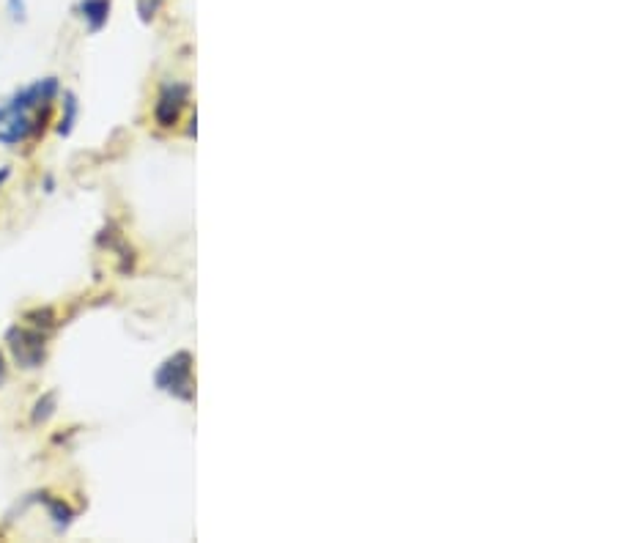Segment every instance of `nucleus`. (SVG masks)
Masks as SVG:
<instances>
[{"instance_id":"1","label":"nucleus","mask_w":617,"mask_h":543,"mask_svg":"<svg viewBox=\"0 0 617 543\" xmlns=\"http://www.w3.org/2000/svg\"><path fill=\"white\" fill-rule=\"evenodd\" d=\"M154 385L162 393H170L179 401H192L195 387H192V357H190V352H179L174 357H167L154 373Z\"/></svg>"},{"instance_id":"2","label":"nucleus","mask_w":617,"mask_h":543,"mask_svg":"<svg viewBox=\"0 0 617 543\" xmlns=\"http://www.w3.org/2000/svg\"><path fill=\"white\" fill-rule=\"evenodd\" d=\"M6 344L14 357V362L22 370H37L47 360V337L42 329H28V327H12L6 332Z\"/></svg>"},{"instance_id":"3","label":"nucleus","mask_w":617,"mask_h":543,"mask_svg":"<svg viewBox=\"0 0 617 543\" xmlns=\"http://www.w3.org/2000/svg\"><path fill=\"white\" fill-rule=\"evenodd\" d=\"M187 85H165L159 99H157V105H154V118L159 126H176L179 116H182V108H184V101H187Z\"/></svg>"},{"instance_id":"4","label":"nucleus","mask_w":617,"mask_h":543,"mask_svg":"<svg viewBox=\"0 0 617 543\" xmlns=\"http://www.w3.org/2000/svg\"><path fill=\"white\" fill-rule=\"evenodd\" d=\"M30 138H37V124H33L30 113H14L6 118V124L0 126V143L17 146Z\"/></svg>"},{"instance_id":"5","label":"nucleus","mask_w":617,"mask_h":543,"mask_svg":"<svg viewBox=\"0 0 617 543\" xmlns=\"http://www.w3.org/2000/svg\"><path fill=\"white\" fill-rule=\"evenodd\" d=\"M110 9H113V0H80V6H77L80 17L85 20L91 33H99L101 28L108 25Z\"/></svg>"},{"instance_id":"6","label":"nucleus","mask_w":617,"mask_h":543,"mask_svg":"<svg viewBox=\"0 0 617 543\" xmlns=\"http://www.w3.org/2000/svg\"><path fill=\"white\" fill-rule=\"evenodd\" d=\"M37 497H39V502H45L47 514H50V519H53V524H55V530H58V532H63L69 524L75 522V511H72V505L63 502L61 497H53V494H47V491H42V494H37Z\"/></svg>"},{"instance_id":"7","label":"nucleus","mask_w":617,"mask_h":543,"mask_svg":"<svg viewBox=\"0 0 617 543\" xmlns=\"http://www.w3.org/2000/svg\"><path fill=\"white\" fill-rule=\"evenodd\" d=\"M77 113H80V105H77V96L72 91H63V116L58 121V134H63V138H69L75 129V121H77Z\"/></svg>"},{"instance_id":"8","label":"nucleus","mask_w":617,"mask_h":543,"mask_svg":"<svg viewBox=\"0 0 617 543\" xmlns=\"http://www.w3.org/2000/svg\"><path fill=\"white\" fill-rule=\"evenodd\" d=\"M55 415V393H45L37 403H33V412H30V423L33 425H42Z\"/></svg>"},{"instance_id":"9","label":"nucleus","mask_w":617,"mask_h":543,"mask_svg":"<svg viewBox=\"0 0 617 543\" xmlns=\"http://www.w3.org/2000/svg\"><path fill=\"white\" fill-rule=\"evenodd\" d=\"M25 321H30L37 329H50V327H55V313L50 308H39V311L25 313Z\"/></svg>"},{"instance_id":"10","label":"nucleus","mask_w":617,"mask_h":543,"mask_svg":"<svg viewBox=\"0 0 617 543\" xmlns=\"http://www.w3.org/2000/svg\"><path fill=\"white\" fill-rule=\"evenodd\" d=\"M6 6H9V17L14 22H25V17H28V4H25V0H6Z\"/></svg>"},{"instance_id":"11","label":"nucleus","mask_w":617,"mask_h":543,"mask_svg":"<svg viewBox=\"0 0 617 543\" xmlns=\"http://www.w3.org/2000/svg\"><path fill=\"white\" fill-rule=\"evenodd\" d=\"M157 9H159V0H141V6H137V12H141L143 22H149V20L157 14Z\"/></svg>"},{"instance_id":"12","label":"nucleus","mask_w":617,"mask_h":543,"mask_svg":"<svg viewBox=\"0 0 617 543\" xmlns=\"http://www.w3.org/2000/svg\"><path fill=\"white\" fill-rule=\"evenodd\" d=\"M6 382V357H4V352H0V385Z\"/></svg>"},{"instance_id":"13","label":"nucleus","mask_w":617,"mask_h":543,"mask_svg":"<svg viewBox=\"0 0 617 543\" xmlns=\"http://www.w3.org/2000/svg\"><path fill=\"white\" fill-rule=\"evenodd\" d=\"M9 176H12L9 167H0V190H4V184L9 182Z\"/></svg>"},{"instance_id":"14","label":"nucleus","mask_w":617,"mask_h":543,"mask_svg":"<svg viewBox=\"0 0 617 543\" xmlns=\"http://www.w3.org/2000/svg\"><path fill=\"white\" fill-rule=\"evenodd\" d=\"M6 118H9L6 108H0V126H4V124H6Z\"/></svg>"}]
</instances>
